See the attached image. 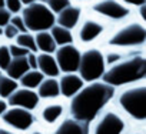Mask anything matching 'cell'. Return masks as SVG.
<instances>
[{
    "label": "cell",
    "instance_id": "1",
    "mask_svg": "<svg viewBox=\"0 0 146 134\" xmlns=\"http://www.w3.org/2000/svg\"><path fill=\"white\" fill-rule=\"evenodd\" d=\"M113 94L115 89L108 83H93L85 87L72 100V116L78 121L90 123L100 111V108L113 97Z\"/></svg>",
    "mask_w": 146,
    "mask_h": 134
},
{
    "label": "cell",
    "instance_id": "2",
    "mask_svg": "<svg viewBox=\"0 0 146 134\" xmlns=\"http://www.w3.org/2000/svg\"><path fill=\"white\" fill-rule=\"evenodd\" d=\"M145 76H146V60L140 56H136L113 66L110 70L102 74V79L105 83L110 86H122L126 83L137 81Z\"/></svg>",
    "mask_w": 146,
    "mask_h": 134
},
{
    "label": "cell",
    "instance_id": "3",
    "mask_svg": "<svg viewBox=\"0 0 146 134\" xmlns=\"http://www.w3.org/2000/svg\"><path fill=\"white\" fill-rule=\"evenodd\" d=\"M22 19L27 27V30L32 32H43L50 29L54 24V13L44 5L39 2H33L27 5V7L23 9Z\"/></svg>",
    "mask_w": 146,
    "mask_h": 134
},
{
    "label": "cell",
    "instance_id": "4",
    "mask_svg": "<svg viewBox=\"0 0 146 134\" xmlns=\"http://www.w3.org/2000/svg\"><path fill=\"white\" fill-rule=\"evenodd\" d=\"M78 69L80 72L82 80L93 81V80L100 79L102 74L105 73V60H103L102 53L96 49L85 51L80 56Z\"/></svg>",
    "mask_w": 146,
    "mask_h": 134
},
{
    "label": "cell",
    "instance_id": "5",
    "mask_svg": "<svg viewBox=\"0 0 146 134\" xmlns=\"http://www.w3.org/2000/svg\"><path fill=\"white\" fill-rule=\"evenodd\" d=\"M119 103L132 117L137 120L146 118V87L142 86L125 91L120 96Z\"/></svg>",
    "mask_w": 146,
    "mask_h": 134
},
{
    "label": "cell",
    "instance_id": "6",
    "mask_svg": "<svg viewBox=\"0 0 146 134\" xmlns=\"http://www.w3.org/2000/svg\"><path fill=\"white\" fill-rule=\"evenodd\" d=\"M146 39V29L139 24V23H133L129 24L126 27H123L122 30H119L110 40L109 44L113 46H137L142 44Z\"/></svg>",
    "mask_w": 146,
    "mask_h": 134
},
{
    "label": "cell",
    "instance_id": "7",
    "mask_svg": "<svg viewBox=\"0 0 146 134\" xmlns=\"http://www.w3.org/2000/svg\"><path fill=\"white\" fill-rule=\"evenodd\" d=\"M80 61V51L72 44H63L56 51V63L64 73H73L78 70Z\"/></svg>",
    "mask_w": 146,
    "mask_h": 134
},
{
    "label": "cell",
    "instance_id": "8",
    "mask_svg": "<svg viewBox=\"0 0 146 134\" xmlns=\"http://www.w3.org/2000/svg\"><path fill=\"white\" fill-rule=\"evenodd\" d=\"M3 121L19 130H27L33 124L35 117L27 108H10L5 111Z\"/></svg>",
    "mask_w": 146,
    "mask_h": 134
},
{
    "label": "cell",
    "instance_id": "9",
    "mask_svg": "<svg viewBox=\"0 0 146 134\" xmlns=\"http://www.w3.org/2000/svg\"><path fill=\"white\" fill-rule=\"evenodd\" d=\"M93 10L110 17V19H123L129 14V9L123 6L122 3L116 2V0H100V2L93 5Z\"/></svg>",
    "mask_w": 146,
    "mask_h": 134
},
{
    "label": "cell",
    "instance_id": "10",
    "mask_svg": "<svg viewBox=\"0 0 146 134\" xmlns=\"http://www.w3.org/2000/svg\"><path fill=\"white\" fill-rule=\"evenodd\" d=\"M37 103H39V96L29 89L15 90L9 96L10 106H17V107H25L27 110H32L37 106Z\"/></svg>",
    "mask_w": 146,
    "mask_h": 134
},
{
    "label": "cell",
    "instance_id": "11",
    "mask_svg": "<svg viewBox=\"0 0 146 134\" xmlns=\"http://www.w3.org/2000/svg\"><path fill=\"white\" fill-rule=\"evenodd\" d=\"M123 128H125L123 120L115 113H108L99 121L95 134H120Z\"/></svg>",
    "mask_w": 146,
    "mask_h": 134
},
{
    "label": "cell",
    "instance_id": "12",
    "mask_svg": "<svg viewBox=\"0 0 146 134\" xmlns=\"http://www.w3.org/2000/svg\"><path fill=\"white\" fill-rule=\"evenodd\" d=\"M80 7H75V6H67L63 10L59 12V16L56 17L59 26L66 27V29H72L75 27L80 19Z\"/></svg>",
    "mask_w": 146,
    "mask_h": 134
},
{
    "label": "cell",
    "instance_id": "13",
    "mask_svg": "<svg viewBox=\"0 0 146 134\" xmlns=\"http://www.w3.org/2000/svg\"><path fill=\"white\" fill-rule=\"evenodd\" d=\"M83 86V80L75 74H67L64 77H62L60 83H59V89H60V93L64 96V97H72L75 96Z\"/></svg>",
    "mask_w": 146,
    "mask_h": 134
},
{
    "label": "cell",
    "instance_id": "14",
    "mask_svg": "<svg viewBox=\"0 0 146 134\" xmlns=\"http://www.w3.org/2000/svg\"><path fill=\"white\" fill-rule=\"evenodd\" d=\"M29 69H30V66H29V63H27L26 56H20V57H15V60H10L6 72H7V74H9L10 79L17 80V79H20Z\"/></svg>",
    "mask_w": 146,
    "mask_h": 134
},
{
    "label": "cell",
    "instance_id": "15",
    "mask_svg": "<svg viewBox=\"0 0 146 134\" xmlns=\"http://www.w3.org/2000/svg\"><path fill=\"white\" fill-rule=\"evenodd\" d=\"M89 127L88 123L78 120H66L60 124L54 134H88Z\"/></svg>",
    "mask_w": 146,
    "mask_h": 134
},
{
    "label": "cell",
    "instance_id": "16",
    "mask_svg": "<svg viewBox=\"0 0 146 134\" xmlns=\"http://www.w3.org/2000/svg\"><path fill=\"white\" fill-rule=\"evenodd\" d=\"M37 67H40L42 73L46 76L56 77L59 74V66H57L54 57H52L49 53H42L37 57Z\"/></svg>",
    "mask_w": 146,
    "mask_h": 134
},
{
    "label": "cell",
    "instance_id": "17",
    "mask_svg": "<svg viewBox=\"0 0 146 134\" xmlns=\"http://www.w3.org/2000/svg\"><path fill=\"white\" fill-rule=\"evenodd\" d=\"M102 30H103L102 24L92 22V20H88V22H85V24L80 29V39L83 41H90V40L96 39L102 33Z\"/></svg>",
    "mask_w": 146,
    "mask_h": 134
},
{
    "label": "cell",
    "instance_id": "18",
    "mask_svg": "<svg viewBox=\"0 0 146 134\" xmlns=\"http://www.w3.org/2000/svg\"><path fill=\"white\" fill-rule=\"evenodd\" d=\"M35 41H36L37 49H40L42 51L52 53V51H54V50H56V43H54V40H53L52 34H50V33H47L46 30L39 32V34H37V36H36V39H35Z\"/></svg>",
    "mask_w": 146,
    "mask_h": 134
},
{
    "label": "cell",
    "instance_id": "19",
    "mask_svg": "<svg viewBox=\"0 0 146 134\" xmlns=\"http://www.w3.org/2000/svg\"><path fill=\"white\" fill-rule=\"evenodd\" d=\"M50 29H52L50 34H52V37H53L56 44L63 46V44H70L73 41V37H72V33L69 32V29L62 27V26H54V24Z\"/></svg>",
    "mask_w": 146,
    "mask_h": 134
},
{
    "label": "cell",
    "instance_id": "20",
    "mask_svg": "<svg viewBox=\"0 0 146 134\" xmlns=\"http://www.w3.org/2000/svg\"><path fill=\"white\" fill-rule=\"evenodd\" d=\"M59 93H60L59 83L54 79H47L42 84H39V96L42 97L52 99V97H57Z\"/></svg>",
    "mask_w": 146,
    "mask_h": 134
},
{
    "label": "cell",
    "instance_id": "21",
    "mask_svg": "<svg viewBox=\"0 0 146 134\" xmlns=\"http://www.w3.org/2000/svg\"><path fill=\"white\" fill-rule=\"evenodd\" d=\"M42 81H43V73L36 72V70H33V72H29V70H27V72L20 77L22 86H25V87H27V89H35V87H37Z\"/></svg>",
    "mask_w": 146,
    "mask_h": 134
},
{
    "label": "cell",
    "instance_id": "22",
    "mask_svg": "<svg viewBox=\"0 0 146 134\" xmlns=\"http://www.w3.org/2000/svg\"><path fill=\"white\" fill-rule=\"evenodd\" d=\"M17 89V83L10 79L9 76H2L0 74V96L2 97H9L15 90Z\"/></svg>",
    "mask_w": 146,
    "mask_h": 134
},
{
    "label": "cell",
    "instance_id": "23",
    "mask_svg": "<svg viewBox=\"0 0 146 134\" xmlns=\"http://www.w3.org/2000/svg\"><path fill=\"white\" fill-rule=\"evenodd\" d=\"M16 40H17V44L19 46L26 47L29 51H36L37 50V46H36L35 39L30 34H27V33H22V34L16 36Z\"/></svg>",
    "mask_w": 146,
    "mask_h": 134
},
{
    "label": "cell",
    "instance_id": "24",
    "mask_svg": "<svg viewBox=\"0 0 146 134\" xmlns=\"http://www.w3.org/2000/svg\"><path fill=\"white\" fill-rule=\"evenodd\" d=\"M62 111H63L62 106H49L43 110V118L47 123H54L56 118L62 114Z\"/></svg>",
    "mask_w": 146,
    "mask_h": 134
},
{
    "label": "cell",
    "instance_id": "25",
    "mask_svg": "<svg viewBox=\"0 0 146 134\" xmlns=\"http://www.w3.org/2000/svg\"><path fill=\"white\" fill-rule=\"evenodd\" d=\"M42 3H44L53 13H59L64 7L70 6V0H42Z\"/></svg>",
    "mask_w": 146,
    "mask_h": 134
},
{
    "label": "cell",
    "instance_id": "26",
    "mask_svg": "<svg viewBox=\"0 0 146 134\" xmlns=\"http://www.w3.org/2000/svg\"><path fill=\"white\" fill-rule=\"evenodd\" d=\"M12 60V56H10V51H9V47L6 46H0V69L6 70L7 66Z\"/></svg>",
    "mask_w": 146,
    "mask_h": 134
},
{
    "label": "cell",
    "instance_id": "27",
    "mask_svg": "<svg viewBox=\"0 0 146 134\" xmlns=\"http://www.w3.org/2000/svg\"><path fill=\"white\" fill-rule=\"evenodd\" d=\"M5 7L10 13H17L22 9V2L20 0H5Z\"/></svg>",
    "mask_w": 146,
    "mask_h": 134
},
{
    "label": "cell",
    "instance_id": "28",
    "mask_svg": "<svg viewBox=\"0 0 146 134\" xmlns=\"http://www.w3.org/2000/svg\"><path fill=\"white\" fill-rule=\"evenodd\" d=\"M9 23H12V24H13L19 32H22V33H26V32H27V27H26V24H25V22H23V19H22L20 16H13V17H10Z\"/></svg>",
    "mask_w": 146,
    "mask_h": 134
},
{
    "label": "cell",
    "instance_id": "29",
    "mask_svg": "<svg viewBox=\"0 0 146 134\" xmlns=\"http://www.w3.org/2000/svg\"><path fill=\"white\" fill-rule=\"evenodd\" d=\"M9 51H10V56H15V57H20V56H27L29 50L26 47H22V46H10L9 47Z\"/></svg>",
    "mask_w": 146,
    "mask_h": 134
},
{
    "label": "cell",
    "instance_id": "30",
    "mask_svg": "<svg viewBox=\"0 0 146 134\" xmlns=\"http://www.w3.org/2000/svg\"><path fill=\"white\" fill-rule=\"evenodd\" d=\"M10 12L6 9V7H0V27H3L9 23L10 20Z\"/></svg>",
    "mask_w": 146,
    "mask_h": 134
},
{
    "label": "cell",
    "instance_id": "31",
    "mask_svg": "<svg viewBox=\"0 0 146 134\" xmlns=\"http://www.w3.org/2000/svg\"><path fill=\"white\" fill-rule=\"evenodd\" d=\"M5 29H3V33L6 34V37H9V39H12V37H16L17 34H19V30L12 24V23H7L6 26H3Z\"/></svg>",
    "mask_w": 146,
    "mask_h": 134
},
{
    "label": "cell",
    "instance_id": "32",
    "mask_svg": "<svg viewBox=\"0 0 146 134\" xmlns=\"http://www.w3.org/2000/svg\"><path fill=\"white\" fill-rule=\"evenodd\" d=\"M26 58H27V63H29V66L32 67V69H36V67H37V57L33 54V51H32V53L29 51Z\"/></svg>",
    "mask_w": 146,
    "mask_h": 134
},
{
    "label": "cell",
    "instance_id": "33",
    "mask_svg": "<svg viewBox=\"0 0 146 134\" xmlns=\"http://www.w3.org/2000/svg\"><path fill=\"white\" fill-rule=\"evenodd\" d=\"M125 3H129V5H133V6H140L143 3H146V0H123Z\"/></svg>",
    "mask_w": 146,
    "mask_h": 134
},
{
    "label": "cell",
    "instance_id": "34",
    "mask_svg": "<svg viewBox=\"0 0 146 134\" xmlns=\"http://www.w3.org/2000/svg\"><path fill=\"white\" fill-rule=\"evenodd\" d=\"M119 58H120L119 54H109V56H108V63H115V61L119 60Z\"/></svg>",
    "mask_w": 146,
    "mask_h": 134
},
{
    "label": "cell",
    "instance_id": "35",
    "mask_svg": "<svg viewBox=\"0 0 146 134\" xmlns=\"http://www.w3.org/2000/svg\"><path fill=\"white\" fill-rule=\"evenodd\" d=\"M139 7H140V16H142V19H143V20H146V12H145V9H146V5L143 3V5H140Z\"/></svg>",
    "mask_w": 146,
    "mask_h": 134
},
{
    "label": "cell",
    "instance_id": "36",
    "mask_svg": "<svg viewBox=\"0 0 146 134\" xmlns=\"http://www.w3.org/2000/svg\"><path fill=\"white\" fill-rule=\"evenodd\" d=\"M6 107H7L6 101H3V100H0V114H3V113L6 111Z\"/></svg>",
    "mask_w": 146,
    "mask_h": 134
},
{
    "label": "cell",
    "instance_id": "37",
    "mask_svg": "<svg viewBox=\"0 0 146 134\" xmlns=\"http://www.w3.org/2000/svg\"><path fill=\"white\" fill-rule=\"evenodd\" d=\"M20 2H22V5H30L33 2H37V0H20Z\"/></svg>",
    "mask_w": 146,
    "mask_h": 134
},
{
    "label": "cell",
    "instance_id": "38",
    "mask_svg": "<svg viewBox=\"0 0 146 134\" xmlns=\"http://www.w3.org/2000/svg\"><path fill=\"white\" fill-rule=\"evenodd\" d=\"M0 134H13V133H10V131H7L5 128H0Z\"/></svg>",
    "mask_w": 146,
    "mask_h": 134
},
{
    "label": "cell",
    "instance_id": "39",
    "mask_svg": "<svg viewBox=\"0 0 146 134\" xmlns=\"http://www.w3.org/2000/svg\"><path fill=\"white\" fill-rule=\"evenodd\" d=\"M0 7H5V0H0Z\"/></svg>",
    "mask_w": 146,
    "mask_h": 134
},
{
    "label": "cell",
    "instance_id": "40",
    "mask_svg": "<svg viewBox=\"0 0 146 134\" xmlns=\"http://www.w3.org/2000/svg\"><path fill=\"white\" fill-rule=\"evenodd\" d=\"M3 33V29H0V34H2Z\"/></svg>",
    "mask_w": 146,
    "mask_h": 134
},
{
    "label": "cell",
    "instance_id": "41",
    "mask_svg": "<svg viewBox=\"0 0 146 134\" xmlns=\"http://www.w3.org/2000/svg\"><path fill=\"white\" fill-rule=\"evenodd\" d=\"M35 134H40V133H35Z\"/></svg>",
    "mask_w": 146,
    "mask_h": 134
}]
</instances>
